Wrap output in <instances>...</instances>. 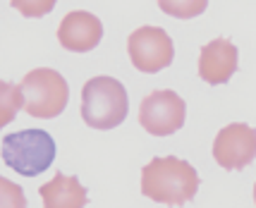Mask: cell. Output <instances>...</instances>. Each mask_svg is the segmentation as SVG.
<instances>
[{
    "label": "cell",
    "instance_id": "cell-1",
    "mask_svg": "<svg viewBox=\"0 0 256 208\" xmlns=\"http://www.w3.org/2000/svg\"><path fill=\"white\" fill-rule=\"evenodd\" d=\"M199 175L187 160L168 156L154 158L142 170V194L154 204L184 206L199 192Z\"/></svg>",
    "mask_w": 256,
    "mask_h": 208
},
{
    "label": "cell",
    "instance_id": "cell-7",
    "mask_svg": "<svg viewBox=\"0 0 256 208\" xmlns=\"http://www.w3.org/2000/svg\"><path fill=\"white\" fill-rule=\"evenodd\" d=\"M213 158L225 170H244L256 160V130L244 122L223 127L213 142Z\"/></svg>",
    "mask_w": 256,
    "mask_h": 208
},
{
    "label": "cell",
    "instance_id": "cell-5",
    "mask_svg": "<svg viewBox=\"0 0 256 208\" xmlns=\"http://www.w3.org/2000/svg\"><path fill=\"white\" fill-rule=\"evenodd\" d=\"M127 53H130L134 70L146 72V74H156L172 62L175 46H172V38L168 36V32H163L160 26H142L130 34Z\"/></svg>",
    "mask_w": 256,
    "mask_h": 208
},
{
    "label": "cell",
    "instance_id": "cell-11",
    "mask_svg": "<svg viewBox=\"0 0 256 208\" xmlns=\"http://www.w3.org/2000/svg\"><path fill=\"white\" fill-rule=\"evenodd\" d=\"M158 8L178 20H192L199 17L201 12H206L208 0H158Z\"/></svg>",
    "mask_w": 256,
    "mask_h": 208
},
{
    "label": "cell",
    "instance_id": "cell-6",
    "mask_svg": "<svg viewBox=\"0 0 256 208\" xmlns=\"http://www.w3.org/2000/svg\"><path fill=\"white\" fill-rule=\"evenodd\" d=\"M187 106L175 91H154L139 106V122L154 136H170L184 124Z\"/></svg>",
    "mask_w": 256,
    "mask_h": 208
},
{
    "label": "cell",
    "instance_id": "cell-8",
    "mask_svg": "<svg viewBox=\"0 0 256 208\" xmlns=\"http://www.w3.org/2000/svg\"><path fill=\"white\" fill-rule=\"evenodd\" d=\"M103 38V24L96 14L84 10L67 12L65 20L58 26V41L65 50L72 53H86L94 50Z\"/></svg>",
    "mask_w": 256,
    "mask_h": 208
},
{
    "label": "cell",
    "instance_id": "cell-10",
    "mask_svg": "<svg viewBox=\"0 0 256 208\" xmlns=\"http://www.w3.org/2000/svg\"><path fill=\"white\" fill-rule=\"evenodd\" d=\"M41 198L46 208H82L86 206V189L77 177L58 172L48 184L41 186Z\"/></svg>",
    "mask_w": 256,
    "mask_h": 208
},
{
    "label": "cell",
    "instance_id": "cell-3",
    "mask_svg": "<svg viewBox=\"0 0 256 208\" xmlns=\"http://www.w3.org/2000/svg\"><path fill=\"white\" fill-rule=\"evenodd\" d=\"M130 112L124 86L112 77H94L82 88V118L94 130H112Z\"/></svg>",
    "mask_w": 256,
    "mask_h": 208
},
{
    "label": "cell",
    "instance_id": "cell-13",
    "mask_svg": "<svg viewBox=\"0 0 256 208\" xmlns=\"http://www.w3.org/2000/svg\"><path fill=\"white\" fill-rule=\"evenodd\" d=\"M254 201H256V184H254Z\"/></svg>",
    "mask_w": 256,
    "mask_h": 208
},
{
    "label": "cell",
    "instance_id": "cell-9",
    "mask_svg": "<svg viewBox=\"0 0 256 208\" xmlns=\"http://www.w3.org/2000/svg\"><path fill=\"white\" fill-rule=\"evenodd\" d=\"M237 70V48L228 38H213L211 44L201 48L199 55V77L211 84H225Z\"/></svg>",
    "mask_w": 256,
    "mask_h": 208
},
{
    "label": "cell",
    "instance_id": "cell-4",
    "mask_svg": "<svg viewBox=\"0 0 256 208\" xmlns=\"http://www.w3.org/2000/svg\"><path fill=\"white\" fill-rule=\"evenodd\" d=\"M20 88L24 96V110L38 120L58 118L67 108V100H70V86H67L65 77L48 67L32 70L22 79Z\"/></svg>",
    "mask_w": 256,
    "mask_h": 208
},
{
    "label": "cell",
    "instance_id": "cell-12",
    "mask_svg": "<svg viewBox=\"0 0 256 208\" xmlns=\"http://www.w3.org/2000/svg\"><path fill=\"white\" fill-rule=\"evenodd\" d=\"M58 0H10V5L14 10H20V14L36 20V17H46L48 12H53Z\"/></svg>",
    "mask_w": 256,
    "mask_h": 208
},
{
    "label": "cell",
    "instance_id": "cell-2",
    "mask_svg": "<svg viewBox=\"0 0 256 208\" xmlns=\"http://www.w3.org/2000/svg\"><path fill=\"white\" fill-rule=\"evenodd\" d=\"M56 139L46 130L32 127L2 136V163L22 177H36L56 163Z\"/></svg>",
    "mask_w": 256,
    "mask_h": 208
}]
</instances>
